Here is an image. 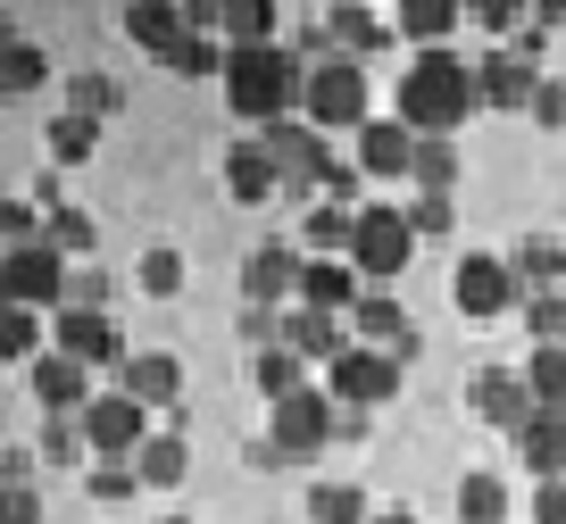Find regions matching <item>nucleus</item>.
<instances>
[{
    "label": "nucleus",
    "mask_w": 566,
    "mask_h": 524,
    "mask_svg": "<svg viewBox=\"0 0 566 524\" xmlns=\"http://www.w3.org/2000/svg\"><path fill=\"white\" fill-rule=\"evenodd\" d=\"M384 34H391V25L375 18V9H325V42H342V51H350V59L384 51Z\"/></svg>",
    "instance_id": "28"
},
{
    "label": "nucleus",
    "mask_w": 566,
    "mask_h": 524,
    "mask_svg": "<svg viewBox=\"0 0 566 524\" xmlns=\"http://www.w3.org/2000/svg\"><path fill=\"white\" fill-rule=\"evenodd\" d=\"M533 524H566V483H542V491H533Z\"/></svg>",
    "instance_id": "50"
},
{
    "label": "nucleus",
    "mask_w": 566,
    "mask_h": 524,
    "mask_svg": "<svg viewBox=\"0 0 566 524\" xmlns=\"http://www.w3.org/2000/svg\"><path fill=\"white\" fill-rule=\"evenodd\" d=\"M375 524H417V516H408V507H384V516H375Z\"/></svg>",
    "instance_id": "52"
},
{
    "label": "nucleus",
    "mask_w": 566,
    "mask_h": 524,
    "mask_svg": "<svg viewBox=\"0 0 566 524\" xmlns=\"http://www.w3.org/2000/svg\"><path fill=\"white\" fill-rule=\"evenodd\" d=\"M117 391H134L142 408H176L184 400V358L176 349H134L125 375H117Z\"/></svg>",
    "instance_id": "18"
},
{
    "label": "nucleus",
    "mask_w": 566,
    "mask_h": 524,
    "mask_svg": "<svg viewBox=\"0 0 566 524\" xmlns=\"http://www.w3.org/2000/svg\"><path fill=\"white\" fill-rule=\"evenodd\" d=\"M0 84H9V92H42V84H51V51L18 34L9 51H0Z\"/></svg>",
    "instance_id": "34"
},
{
    "label": "nucleus",
    "mask_w": 566,
    "mask_h": 524,
    "mask_svg": "<svg viewBox=\"0 0 566 524\" xmlns=\"http://www.w3.org/2000/svg\"><path fill=\"white\" fill-rule=\"evenodd\" d=\"M9 524H42V491L34 483H9Z\"/></svg>",
    "instance_id": "49"
},
{
    "label": "nucleus",
    "mask_w": 566,
    "mask_h": 524,
    "mask_svg": "<svg viewBox=\"0 0 566 524\" xmlns=\"http://www.w3.org/2000/svg\"><path fill=\"white\" fill-rule=\"evenodd\" d=\"M67 308H108V275H101V266H75V283H67Z\"/></svg>",
    "instance_id": "45"
},
{
    "label": "nucleus",
    "mask_w": 566,
    "mask_h": 524,
    "mask_svg": "<svg viewBox=\"0 0 566 524\" xmlns=\"http://www.w3.org/2000/svg\"><path fill=\"white\" fill-rule=\"evenodd\" d=\"M142 292H150V300H176L184 292V250H142Z\"/></svg>",
    "instance_id": "42"
},
{
    "label": "nucleus",
    "mask_w": 566,
    "mask_h": 524,
    "mask_svg": "<svg viewBox=\"0 0 566 524\" xmlns=\"http://www.w3.org/2000/svg\"><path fill=\"white\" fill-rule=\"evenodd\" d=\"M516 441V467L533 474V483H566V417H533Z\"/></svg>",
    "instance_id": "22"
},
{
    "label": "nucleus",
    "mask_w": 566,
    "mask_h": 524,
    "mask_svg": "<svg viewBox=\"0 0 566 524\" xmlns=\"http://www.w3.org/2000/svg\"><path fill=\"white\" fill-rule=\"evenodd\" d=\"M350 233H358V209H308V226H301V242L317 250V259H350Z\"/></svg>",
    "instance_id": "29"
},
{
    "label": "nucleus",
    "mask_w": 566,
    "mask_h": 524,
    "mask_svg": "<svg viewBox=\"0 0 566 524\" xmlns=\"http://www.w3.org/2000/svg\"><path fill=\"white\" fill-rule=\"evenodd\" d=\"M450 217H459L450 200H433V192H424L417 209H408V233H417V242H424V233H450Z\"/></svg>",
    "instance_id": "46"
},
{
    "label": "nucleus",
    "mask_w": 566,
    "mask_h": 524,
    "mask_svg": "<svg viewBox=\"0 0 566 524\" xmlns=\"http://www.w3.org/2000/svg\"><path fill=\"white\" fill-rule=\"evenodd\" d=\"M0 233H9V250H34V242H51V233L34 226V200H9V209H0Z\"/></svg>",
    "instance_id": "44"
},
{
    "label": "nucleus",
    "mask_w": 566,
    "mask_h": 524,
    "mask_svg": "<svg viewBox=\"0 0 566 524\" xmlns=\"http://www.w3.org/2000/svg\"><path fill=\"white\" fill-rule=\"evenodd\" d=\"M184 467H192V441H184V433H150V441H142V458H134V474L150 491H176Z\"/></svg>",
    "instance_id": "25"
},
{
    "label": "nucleus",
    "mask_w": 566,
    "mask_h": 524,
    "mask_svg": "<svg viewBox=\"0 0 566 524\" xmlns=\"http://www.w3.org/2000/svg\"><path fill=\"white\" fill-rule=\"evenodd\" d=\"M167 524H184V516H167Z\"/></svg>",
    "instance_id": "53"
},
{
    "label": "nucleus",
    "mask_w": 566,
    "mask_h": 524,
    "mask_svg": "<svg viewBox=\"0 0 566 524\" xmlns=\"http://www.w3.org/2000/svg\"><path fill=\"white\" fill-rule=\"evenodd\" d=\"M242 458H250V467H259V474H275V467H292V458H283V450H275V441H242Z\"/></svg>",
    "instance_id": "51"
},
{
    "label": "nucleus",
    "mask_w": 566,
    "mask_h": 524,
    "mask_svg": "<svg viewBox=\"0 0 566 524\" xmlns=\"http://www.w3.org/2000/svg\"><path fill=\"white\" fill-rule=\"evenodd\" d=\"M51 349H67L75 367H117V375H125V358H134L108 308H59L51 316Z\"/></svg>",
    "instance_id": "10"
},
{
    "label": "nucleus",
    "mask_w": 566,
    "mask_h": 524,
    "mask_svg": "<svg viewBox=\"0 0 566 524\" xmlns=\"http://www.w3.org/2000/svg\"><path fill=\"white\" fill-rule=\"evenodd\" d=\"M467 408H475L483 425H500V433H525V425L542 417V400H533V384L516 367H475L467 375Z\"/></svg>",
    "instance_id": "12"
},
{
    "label": "nucleus",
    "mask_w": 566,
    "mask_h": 524,
    "mask_svg": "<svg viewBox=\"0 0 566 524\" xmlns=\"http://www.w3.org/2000/svg\"><path fill=\"white\" fill-rule=\"evenodd\" d=\"M358 175H417V134H408L400 117H384V125H358Z\"/></svg>",
    "instance_id": "20"
},
{
    "label": "nucleus",
    "mask_w": 566,
    "mask_h": 524,
    "mask_svg": "<svg viewBox=\"0 0 566 524\" xmlns=\"http://www.w3.org/2000/svg\"><path fill=\"white\" fill-rule=\"evenodd\" d=\"M84 491H92V500H101V507H125V500H134V491H150V483H142V474H134V467H125V458H117V467H92V474H84Z\"/></svg>",
    "instance_id": "41"
},
{
    "label": "nucleus",
    "mask_w": 566,
    "mask_h": 524,
    "mask_svg": "<svg viewBox=\"0 0 566 524\" xmlns=\"http://www.w3.org/2000/svg\"><path fill=\"white\" fill-rule=\"evenodd\" d=\"M259 150L275 158L283 192H317L325 167H334V150H325V134H317L308 117H301V125H292V117H283V125H259Z\"/></svg>",
    "instance_id": "6"
},
{
    "label": "nucleus",
    "mask_w": 566,
    "mask_h": 524,
    "mask_svg": "<svg viewBox=\"0 0 566 524\" xmlns=\"http://www.w3.org/2000/svg\"><path fill=\"white\" fill-rule=\"evenodd\" d=\"M334 433H342L334 391H292V400H275V425H266V441H275L283 458H317Z\"/></svg>",
    "instance_id": "9"
},
{
    "label": "nucleus",
    "mask_w": 566,
    "mask_h": 524,
    "mask_svg": "<svg viewBox=\"0 0 566 524\" xmlns=\"http://www.w3.org/2000/svg\"><path fill=\"white\" fill-rule=\"evenodd\" d=\"M84 450H92V441H84V417H42V458H51V467H75Z\"/></svg>",
    "instance_id": "39"
},
{
    "label": "nucleus",
    "mask_w": 566,
    "mask_h": 524,
    "mask_svg": "<svg viewBox=\"0 0 566 524\" xmlns=\"http://www.w3.org/2000/svg\"><path fill=\"white\" fill-rule=\"evenodd\" d=\"M516 275L542 283V292H566V242L558 233H525V242H516Z\"/></svg>",
    "instance_id": "27"
},
{
    "label": "nucleus",
    "mask_w": 566,
    "mask_h": 524,
    "mask_svg": "<svg viewBox=\"0 0 566 524\" xmlns=\"http://www.w3.org/2000/svg\"><path fill=\"white\" fill-rule=\"evenodd\" d=\"M533 125H566V75H542V92H533Z\"/></svg>",
    "instance_id": "47"
},
{
    "label": "nucleus",
    "mask_w": 566,
    "mask_h": 524,
    "mask_svg": "<svg viewBox=\"0 0 566 524\" xmlns=\"http://www.w3.org/2000/svg\"><path fill=\"white\" fill-rule=\"evenodd\" d=\"M301 92H308V67H301V51H283V42L226 59V101H233V117H250V125H283L301 108Z\"/></svg>",
    "instance_id": "2"
},
{
    "label": "nucleus",
    "mask_w": 566,
    "mask_h": 524,
    "mask_svg": "<svg viewBox=\"0 0 566 524\" xmlns=\"http://www.w3.org/2000/svg\"><path fill=\"white\" fill-rule=\"evenodd\" d=\"M450 300H459L467 325L509 316V308H516V259H500V250H467V259L450 266Z\"/></svg>",
    "instance_id": "4"
},
{
    "label": "nucleus",
    "mask_w": 566,
    "mask_h": 524,
    "mask_svg": "<svg viewBox=\"0 0 566 524\" xmlns=\"http://www.w3.org/2000/svg\"><path fill=\"white\" fill-rule=\"evenodd\" d=\"M459 524H509V483H500V474H467L459 483Z\"/></svg>",
    "instance_id": "33"
},
{
    "label": "nucleus",
    "mask_w": 566,
    "mask_h": 524,
    "mask_svg": "<svg viewBox=\"0 0 566 524\" xmlns=\"http://www.w3.org/2000/svg\"><path fill=\"white\" fill-rule=\"evenodd\" d=\"M51 250H92V217L59 200V209H51Z\"/></svg>",
    "instance_id": "43"
},
{
    "label": "nucleus",
    "mask_w": 566,
    "mask_h": 524,
    "mask_svg": "<svg viewBox=\"0 0 566 524\" xmlns=\"http://www.w3.org/2000/svg\"><path fill=\"white\" fill-rule=\"evenodd\" d=\"M301 117L317 125V134H334V125H367V67H358V59H334V51H325L317 67H308Z\"/></svg>",
    "instance_id": "3"
},
{
    "label": "nucleus",
    "mask_w": 566,
    "mask_h": 524,
    "mask_svg": "<svg viewBox=\"0 0 566 524\" xmlns=\"http://www.w3.org/2000/svg\"><path fill=\"white\" fill-rule=\"evenodd\" d=\"M308 524H375V507L358 483H317L308 491Z\"/></svg>",
    "instance_id": "30"
},
{
    "label": "nucleus",
    "mask_w": 566,
    "mask_h": 524,
    "mask_svg": "<svg viewBox=\"0 0 566 524\" xmlns=\"http://www.w3.org/2000/svg\"><path fill=\"white\" fill-rule=\"evenodd\" d=\"M0 349L34 367V358H42V308H0Z\"/></svg>",
    "instance_id": "38"
},
{
    "label": "nucleus",
    "mask_w": 566,
    "mask_h": 524,
    "mask_svg": "<svg viewBox=\"0 0 566 524\" xmlns=\"http://www.w3.org/2000/svg\"><path fill=\"white\" fill-rule=\"evenodd\" d=\"M459 0H400V9H391V25H400L408 42H424V51H450V34H459Z\"/></svg>",
    "instance_id": "24"
},
{
    "label": "nucleus",
    "mask_w": 566,
    "mask_h": 524,
    "mask_svg": "<svg viewBox=\"0 0 566 524\" xmlns=\"http://www.w3.org/2000/svg\"><path fill=\"white\" fill-rule=\"evenodd\" d=\"M533 92H542V67L533 59H516V51H483L475 59V108H533Z\"/></svg>",
    "instance_id": "13"
},
{
    "label": "nucleus",
    "mask_w": 566,
    "mask_h": 524,
    "mask_svg": "<svg viewBox=\"0 0 566 524\" xmlns=\"http://www.w3.org/2000/svg\"><path fill=\"white\" fill-rule=\"evenodd\" d=\"M67 259H59L51 242H34V250H9V266H0V292H9V308H67Z\"/></svg>",
    "instance_id": "7"
},
{
    "label": "nucleus",
    "mask_w": 566,
    "mask_h": 524,
    "mask_svg": "<svg viewBox=\"0 0 566 524\" xmlns=\"http://www.w3.org/2000/svg\"><path fill=\"white\" fill-rule=\"evenodd\" d=\"M350 342H367V349H384L391 342V358H408V349H417V325H408V308L391 292H367L350 308Z\"/></svg>",
    "instance_id": "19"
},
{
    "label": "nucleus",
    "mask_w": 566,
    "mask_h": 524,
    "mask_svg": "<svg viewBox=\"0 0 566 524\" xmlns=\"http://www.w3.org/2000/svg\"><path fill=\"white\" fill-rule=\"evenodd\" d=\"M325 391H334L342 408H384L391 391H400V358H391V349L350 342V349L334 358V367H325Z\"/></svg>",
    "instance_id": "8"
},
{
    "label": "nucleus",
    "mask_w": 566,
    "mask_h": 524,
    "mask_svg": "<svg viewBox=\"0 0 566 524\" xmlns=\"http://www.w3.org/2000/svg\"><path fill=\"white\" fill-rule=\"evenodd\" d=\"M84 441H92V458H142V441H150V408L134 400V391H101V400L84 408Z\"/></svg>",
    "instance_id": "11"
},
{
    "label": "nucleus",
    "mask_w": 566,
    "mask_h": 524,
    "mask_svg": "<svg viewBox=\"0 0 566 524\" xmlns=\"http://www.w3.org/2000/svg\"><path fill=\"white\" fill-rule=\"evenodd\" d=\"M475 117V59L459 51H417L400 67V125L417 142H450Z\"/></svg>",
    "instance_id": "1"
},
{
    "label": "nucleus",
    "mask_w": 566,
    "mask_h": 524,
    "mask_svg": "<svg viewBox=\"0 0 566 524\" xmlns=\"http://www.w3.org/2000/svg\"><path fill=\"white\" fill-rule=\"evenodd\" d=\"M417 184H424L433 200L459 192V142H417Z\"/></svg>",
    "instance_id": "36"
},
{
    "label": "nucleus",
    "mask_w": 566,
    "mask_h": 524,
    "mask_svg": "<svg viewBox=\"0 0 566 524\" xmlns=\"http://www.w3.org/2000/svg\"><path fill=\"white\" fill-rule=\"evenodd\" d=\"M525 333H533V349H549V342H566V292H533L525 308Z\"/></svg>",
    "instance_id": "37"
},
{
    "label": "nucleus",
    "mask_w": 566,
    "mask_h": 524,
    "mask_svg": "<svg viewBox=\"0 0 566 524\" xmlns=\"http://www.w3.org/2000/svg\"><path fill=\"white\" fill-rule=\"evenodd\" d=\"M125 34H134L142 51L167 67V59H176L184 42L200 34V25H192V9H167V0H134V9H125Z\"/></svg>",
    "instance_id": "16"
},
{
    "label": "nucleus",
    "mask_w": 566,
    "mask_h": 524,
    "mask_svg": "<svg viewBox=\"0 0 566 524\" xmlns=\"http://www.w3.org/2000/svg\"><path fill=\"white\" fill-rule=\"evenodd\" d=\"M358 300H367V283H358V266H350V259H308V275H301V308L350 316Z\"/></svg>",
    "instance_id": "21"
},
{
    "label": "nucleus",
    "mask_w": 566,
    "mask_h": 524,
    "mask_svg": "<svg viewBox=\"0 0 566 524\" xmlns=\"http://www.w3.org/2000/svg\"><path fill=\"white\" fill-rule=\"evenodd\" d=\"M283 349H292V358H308V367H334L342 349H350V316L292 308V316H283Z\"/></svg>",
    "instance_id": "17"
},
{
    "label": "nucleus",
    "mask_w": 566,
    "mask_h": 524,
    "mask_svg": "<svg viewBox=\"0 0 566 524\" xmlns=\"http://www.w3.org/2000/svg\"><path fill=\"white\" fill-rule=\"evenodd\" d=\"M67 108H75V117H92V125H101V117H117V108H125V92H117V75L84 67V75H67Z\"/></svg>",
    "instance_id": "31"
},
{
    "label": "nucleus",
    "mask_w": 566,
    "mask_h": 524,
    "mask_svg": "<svg viewBox=\"0 0 566 524\" xmlns=\"http://www.w3.org/2000/svg\"><path fill=\"white\" fill-rule=\"evenodd\" d=\"M34 400H42V417H84L101 391H92V367H75L67 349H42L34 358Z\"/></svg>",
    "instance_id": "15"
},
{
    "label": "nucleus",
    "mask_w": 566,
    "mask_h": 524,
    "mask_svg": "<svg viewBox=\"0 0 566 524\" xmlns=\"http://www.w3.org/2000/svg\"><path fill=\"white\" fill-rule=\"evenodd\" d=\"M467 18H475L483 34H509V25H525V18H516V0H475V9H467Z\"/></svg>",
    "instance_id": "48"
},
{
    "label": "nucleus",
    "mask_w": 566,
    "mask_h": 524,
    "mask_svg": "<svg viewBox=\"0 0 566 524\" xmlns=\"http://www.w3.org/2000/svg\"><path fill=\"white\" fill-rule=\"evenodd\" d=\"M226 59H233V51H217L209 34H192L176 59H167V75H184V84H192V75H217V84H226Z\"/></svg>",
    "instance_id": "40"
},
{
    "label": "nucleus",
    "mask_w": 566,
    "mask_h": 524,
    "mask_svg": "<svg viewBox=\"0 0 566 524\" xmlns=\"http://www.w3.org/2000/svg\"><path fill=\"white\" fill-rule=\"evenodd\" d=\"M408 250H417V233H408V209H391V200L358 209V233H350V266H358V283H391V275L408 266Z\"/></svg>",
    "instance_id": "5"
},
{
    "label": "nucleus",
    "mask_w": 566,
    "mask_h": 524,
    "mask_svg": "<svg viewBox=\"0 0 566 524\" xmlns=\"http://www.w3.org/2000/svg\"><path fill=\"white\" fill-rule=\"evenodd\" d=\"M301 275H308V259L292 242H259L242 259V300H259V308H275V300H301Z\"/></svg>",
    "instance_id": "14"
},
{
    "label": "nucleus",
    "mask_w": 566,
    "mask_h": 524,
    "mask_svg": "<svg viewBox=\"0 0 566 524\" xmlns=\"http://www.w3.org/2000/svg\"><path fill=\"white\" fill-rule=\"evenodd\" d=\"M250 384H259L266 391V408H275V400H292V391H308V358H292V349H259V358H250Z\"/></svg>",
    "instance_id": "26"
},
{
    "label": "nucleus",
    "mask_w": 566,
    "mask_h": 524,
    "mask_svg": "<svg viewBox=\"0 0 566 524\" xmlns=\"http://www.w3.org/2000/svg\"><path fill=\"white\" fill-rule=\"evenodd\" d=\"M525 384H533V400H542V417H566V342L533 349V367H525Z\"/></svg>",
    "instance_id": "32"
},
{
    "label": "nucleus",
    "mask_w": 566,
    "mask_h": 524,
    "mask_svg": "<svg viewBox=\"0 0 566 524\" xmlns=\"http://www.w3.org/2000/svg\"><path fill=\"white\" fill-rule=\"evenodd\" d=\"M226 192L242 200V209H259V200H275V192H283L275 158H266L259 142H233V150H226Z\"/></svg>",
    "instance_id": "23"
},
{
    "label": "nucleus",
    "mask_w": 566,
    "mask_h": 524,
    "mask_svg": "<svg viewBox=\"0 0 566 524\" xmlns=\"http://www.w3.org/2000/svg\"><path fill=\"white\" fill-rule=\"evenodd\" d=\"M92 150H101V125L75 117V108H59V117H51V158H59V167H84Z\"/></svg>",
    "instance_id": "35"
}]
</instances>
